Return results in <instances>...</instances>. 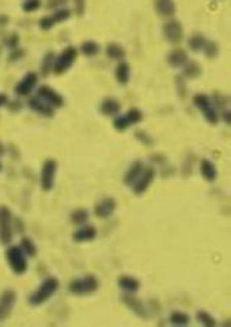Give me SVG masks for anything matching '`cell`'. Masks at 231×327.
I'll return each instance as SVG.
<instances>
[{"instance_id": "6da1fadb", "label": "cell", "mask_w": 231, "mask_h": 327, "mask_svg": "<svg viewBox=\"0 0 231 327\" xmlns=\"http://www.w3.org/2000/svg\"><path fill=\"white\" fill-rule=\"evenodd\" d=\"M100 287V282L94 274H86L69 283V291L75 296H90L94 295Z\"/></svg>"}, {"instance_id": "7a4b0ae2", "label": "cell", "mask_w": 231, "mask_h": 327, "mask_svg": "<svg viewBox=\"0 0 231 327\" xmlns=\"http://www.w3.org/2000/svg\"><path fill=\"white\" fill-rule=\"evenodd\" d=\"M59 286L60 284L57 279H54V277L46 279L45 282L39 286V289L29 296V305L33 306V307H38V306L46 303L50 297L56 295V291L59 290Z\"/></svg>"}, {"instance_id": "3957f363", "label": "cell", "mask_w": 231, "mask_h": 327, "mask_svg": "<svg viewBox=\"0 0 231 327\" xmlns=\"http://www.w3.org/2000/svg\"><path fill=\"white\" fill-rule=\"evenodd\" d=\"M6 260L13 273L16 274H24L29 269L27 256L24 254L20 246H10L6 250Z\"/></svg>"}, {"instance_id": "277c9868", "label": "cell", "mask_w": 231, "mask_h": 327, "mask_svg": "<svg viewBox=\"0 0 231 327\" xmlns=\"http://www.w3.org/2000/svg\"><path fill=\"white\" fill-rule=\"evenodd\" d=\"M76 59H77V49L73 47V46L66 47V49L54 59L53 73H54V75H63V73H66L69 69L75 64Z\"/></svg>"}, {"instance_id": "5b68a950", "label": "cell", "mask_w": 231, "mask_h": 327, "mask_svg": "<svg viewBox=\"0 0 231 327\" xmlns=\"http://www.w3.org/2000/svg\"><path fill=\"white\" fill-rule=\"evenodd\" d=\"M57 173V161L53 159L45 160L42 170H40V187L43 191H50L54 187Z\"/></svg>"}, {"instance_id": "8992f818", "label": "cell", "mask_w": 231, "mask_h": 327, "mask_svg": "<svg viewBox=\"0 0 231 327\" xmlns=\"http://www.w3.org/2000/svg\"><path fill=\"white\" fill-rule=\"evenodd\" d=\"M143 120V113L139 110V109H130L127 113L121 114V116H117L114 120H113V127L119 132H126L130 127H133L135 124H139V123Z\"/></svg>"}, {"instance_id": "52a82bcc", "label": "cell", "mask_w": 231, "mask_h": 327, "mask_svg": "<svg viewBox=\"0 0 231 327\" xmlns=\"http://www.w3.org/2000/svg\"><path fill=\"white\" fill-rule=\"evenodd\" d=\"M13 240L12 212L6 206H0V243L9 244Z\"/></svg>"}, {"instance_id": "ba28073f", "label": "cell", "mask_w": 231, "mask_h": 327, "mask_svg": "<svg viewBox=\"0 0 231 327\" xmlns=\"http://www.w3.org/2000/svg\"><path fill=\"white\" fill-rule=\"evenodd\" d=\"M194 105L197 106V109L202 112V114L204 116V119L210 123V124H217L218 123V114L214 105L210 102V99L206 94H197L194 96Z\"/></svg>"}, {"instance_id": "9c48e42d", "label": "cell", "mask_w": 231, "mask_h": 327, "mask_svg": "<svg viewBox=\"0 0 231 327\" xmlns=\"http://www.w3.org/2000/svg\"><path fill=\"white\" fill-rule=\"evenodd\" d=\"M156 177V170L153 168H144L143 173L139 176V179L136 180L130 187H131V191L135 196H143L146 191L149 190V187L151 186V183L154 180Z\"/></svg>"}, {"instance_id": "30bf717a", "label": "cell", "mask_w": 231, "mask_h": 327, "mask_svg": "<svg viewBox=\"0 0 231 327\" xmlns=\"http://www.w3.org/2000/svg\"><path fill=\"white\" fill-rule=\"evenodd\" d=\"M16 300H17V295L15 290L8 289L0 295V321L9 319V316L15 309Z\"/></svg>"}, {"instance_id": "8fae6325", "label": "cell", "mask_w": 231, "mask_h": 327, "mask_svg": "<svg viewBox=\"0 0 231 327\" xmlns=\"http://www.w3.org/2000/svg\"><path fill=\"white\" fill-rule=\"evenodd\" d=\"M163 35L166 40L172 45H177L183 40V35H184V29L181 26V23L179 20H169L164 24Z\"/></svg>"}, {"instance_id": "7c38bea8", "label": "cell", "mask_w": 231, "mask_h": 327, "mask_svg": "<svg viewBox=\"0 0 231 327\" xmlns=\"http://www.w3.org/2000/svg\"><path fill=\"white\" fill-rule=\"evenodd\" d=\"M38 97L45 100L47 105H50V106L54 107V109H60V107L64 106V97L56 90H53L52 87H49V86H42V87H39Z\"/></svg>"}, {"instance_id": "4fadbf2b", "label": "cell", "mask_w": 231, "mask_h": 327, "mask_svg": "<svg viewBox=\"0 0 231 327\" xmlns=\"http://www.w3.org/2000/svg\"><path fill=\"white\" fill-rule=\"evenodd\" d=\"M116 207H117V202L116 199L113 198H103L97 202V205L94 206V214H96L98 219H109L112 217L113 213L116 212Z\"/></svg>"}, {"instance_id": "5bb4252c", "label": "cell", "mask_w": 231, "mask_h": 327, "mask_svg": "<svg viewBox=\"0 0 231 327\" xmlns=\"http://www.w3.org/2000/svg\"><path fill=\"white\" fill-rule=\"evenodd\" d=\"M36 84H38V75L35 72H29L19 83L16 84V94L20 96V97H27V96H30V93L33 91V89L36 87Z\"/></svg>"}, {"instance_id": "9a60e30c", "label": "cell", "mask_w": 231, "mask_h": 327, "mask_svg": "<svg viewBox=\"0 0 231 327\" xmlns=\"http://www.w3.org/2000/svg\"><path fill=\"white\" fill-rule=\"evenodd\" d=\"M121 302H123V305L126 306V307H128L131 312L135 313L136 316H139V317H142V319H147V317H149V310H147L146 305L143 303L140 299L133 296L131 293H128L126 296L121 297Z\"/></svg>"}, {"instance_id": "2e32d148", "label": "cell", "mask_w": 231, "mask_h": 327, "mask_svg": "<svg viewBox=\"0 0 231 327\" xmlns=\"http://www.w3.org/2000/svg\"><path fill=\"white\" fill-rule=\"evenodd\" d=\"M73 240L76 243H87L93 242L97 237V228L94 226H80L73 232Z\"/></svg>"}, {"instance_id": "e0dca14e", "label": "cell", "mask_w": 231, "mask_h": 327, "mask_svg": "<svg viewBox=\"0 0 231 327\" xmlns=\"http://www.w3.org/2000/svg\"><path fill=\"white\" fill-rule=\"evenodd\" d=\"M100 113L105 114L107 117H113V116H117L121 110V105L117 99L114 97H106L102 100L100 106H98Z\"/></svg>"}, {"instance_id": "ac0fdd59", "label": "cell", "mask_w": 231, "mask_h": 327, "mask_svg": "<svg viewBox=\"0 0 231 327\" xmlns=\"http://www.w3.org/2000/svg\"><path fill=\"white\" fill-rule=\"evenodd\" d=\"M187 61H188V56L184 49L177 47V49H173L172 52L167 54V63H169V66L174 69L183 68Z\"/></svg>"}, {"instance_id": "d6986e66", "label": "cell", "mask_w": 231, "mask_h": 327, "mask_svg": "<svg viewBox=\"0 0 231 327\" xmlns=\"http://www.w3.org/2000/svg\"><path fill=\"white\" fill-rule=\"evenodd\" d=\"M29 106L31 110H35L36 113L42 114V116H45V117H53L54 116V107H52L50 105H47L45 100H42L40 97H33V99H30L29 102Z\"/></svg>"}, {"instance_id": "ffe728a7", "label": "cell", "mask_w": 231, "mask_h": 327, "mask_svg": "<svg viewBox=\"0 0 231 327\" xmlns=\"http://www.w3.org/2000/svg\"><path fill=\"white\" fill-rule=\"evenodd\" d=\"M143 170H144V165H143L142 161H133L131 165H130V168L127 169V172L124 173V177H123V182L126 186H131L133 183L139 179V176L142 175Z\"/></svg>"}, {"instance_id": "44dd1931", "label": "cell", "mask_w": 231, "mask_h": 327, "mask_svg": "<svg viewBox=\"0 0 231 327\" xmlns=\"http://www.w3.org/2000/svg\"><path fill=\"white\" fill-rule=\"evenodd\" d=\"M117 284H119V287L123 291L131 293V295L136 293V291H139V289H140V282L136 277H133V276H127V274L120 277L119 280H117Z\"/></svg>"}, {"instance_id": "7402d4cb", "label": "cell", "mask_w": 231, "mask_h": 327, "mask_svg": "<svg viewBox=\"0 0 231 327\" xmlns=\"http://www.w3.org/2000/svg\"><path fill=\"white\" fill-rule=\"evenodd\" d=\"M200 173H202L203 179L210 183L216 182L217 175H218V173H217L216 165H214L211 160L207 159L202 160V163H200Z\"/></svg>"}, {"instance_id": "603a6c76", "label": "cell", "mask_w": 231, "mask_h": 327, "mask_svg": "<svg viewBox=\"0 0 231 327\" xmlns=\"http://www.w3.org/2000/svg\"><path fill=\"white\" fill-rule=\"evenodd\" d=\"M130 75H131V68L127 61H120L117 68L114 69V77L121 86H126L130 82Z\"/></svg>"}, {"instance_id": "cb8c5ba5", "label": "cell", "mask_w": 231, "mask_h": 327, "mask_svg": "<svg viewBox=\"0 0 231 327\" xmlns=\"http://www.w3.org/2000/svg\"><path fill=\"white\" fill-rule=\"evenodd\" d=\"M156 12L163 17H170L176 13V3L174 0H154Z\"/></svg>"}, {"instance_id": "d4e9b609", "label": "cell", "mask_w": 231, "mask_h": 327, "mask_svg": "<svg viewBox=\"0 0 231 327\" xmlns=\"http://www.w3.org/2000/svg\"><path fill=\"white\" fill-rule=\"evenodd\" d=\"M106 54L109 59L116 61H123L126 59V50L120 43H109L106 47Z\"/></svg>"}, {"instance_id": "484cf974", "label": "cell", "mask_w": 231, "mask_h": 327, "mask_svg": "<svg viewBox=\"0 0 231 327\" xmlns=\"http://www.w3.org/2000/svg\"><path fill=\"white\" fill-rule=\"evenodd\" d=\"M90 219V213L87 209H76L72 212L70 214V223H73L76 226H83V224H86Z\"/></svg>"}, {"instance_id": "4316f807", "label": "cell", "mask_w": 231, "mask_h": 327, "mask_svg": "<svg viewBox=\"0 0 231 327\" xmlns=\"http://www.w3.org/2000/svg\"><path fill=\"white\" fill-rule=\"evenodd\" d=\"M80 52L86 57H96L97 54L100 53V45L94 40H86L80 46Z\"/></svg>"}, {"instance_id": "83f0119b", "label": "cell", "mask_w": 231, "mask_h": 327, "mask_svg": "<svg viewBox=\"0 0 231 327\" xmlns=\"http://www.w3.org/2000/svg\"><path fill=\"white\" fill-rule=\"evenodd\" d=\"M206 42H207V39H206L204 35H202V33H194L193 36L188 39V47L193 50L194 53H199V52H202L203 49H204Z\"/></svg>"}, {"instance_id": "f1b7e54d", "label": "cell", "mask_w": 231, "mask_h": 327, "mask_svg": "<svg viewBox=\"0 0 231 327\" xmlns=\"http://www.w3.org/2000/svg\"><path fill=\"white\" fill-rule=\"evenodd\" d=\"M183 75L188 79H197V77L202 75V66L194 60H188L183 66Z\"/></svg>"}, {"instance_id": "f546056e", "label": "cell", "mask_w": 231, "mask_h": 327, "mask_svg": "<svg viewBox=\"0 0 231 327\" xmlns=\"http://www.w3.org/2000/svg\"><path fill=\"white\" fill-rule=\"evenodd\" d=\"M190 321H191V317L184 312H179V310H176V312H173L170 314V323L174 324V326H188L190 324Z\"/></svg>"}, {"instance_id": "4dcf8cb0", "label": "cell", "mask_w": 231, "mask_h": 327, "mask_svg": "<svg viewBox=\"0 0 231 327\" xmlns=\"http://www.w3.org/2000/svg\"><path fill=\"white\" fill-rule=\"evenodd\" d=\"M195 317H197V321H199L202 326H206V327L217 326V320L214 319L209 312H206V310H199Z\"/></svg>"}, {"instance_id": "1f68e13d", "label": "cell", "mask_w": 231, "mask_h": 327, "mask_svg": "<svg viewBox=\"0 0 231 327\" xmlns=\"http://www.w3.org/2000/svg\"><path fill=\"white\" fill-rule=\"evenodd\" d=\"M203 50H204L206 57H209V59H214V57H217L218 53H220V46H218V43L214 42V40H207Z\"/></svg>"}, {"instance_id": "d6a6232c", "label": "cell", "mask_w": 231, "mask_h": 327, "mask_svg": "<svg viewBox=\"0 0 231 327\" xmlns=\"http://www.w3.org/2000/svg\"><path fill=\"white\" fill-rule=\"evenodd\" d=\"M20 247H22V250L24 251V254H26V256H29V257H35V256L38 254L36 246H35V243L30 240L29 237H23L22 243H20Z\"/></svg>"}, {"instance_id": "836d02e7", "label": "cell", "mask_w": 231, "mask_h": 327, "mask_svg": "<svg viewBox=\"0 0 231 327\" xmlns=\"http://www.w3.org/2000/svg\"><path fill=\"white\" fill-rule=\"evenodd\" d=\"M54 59H56V56H54L53 52H49V53L43 57V61H42V75L47 76V75L52 72L53 64H54Z\"/></svg>"}, {"instance_id": "e575fe53", "label": "cell", "mask_w": 231, "mask_h": 327, "mask_svg": "<svg viewBox=\"0 0 231 327\" xmlns=\"http://www.w3.org/2000/svg\"><path fill=\"white\" fill-rule=\"evenodd\" d=\"M42 6V0H23L22 9L23 12L26 13H31V12H36Z\"/></svg>"}, {"instance_id": "d590c367", "label": "cell", "mask_w": 231, "mask_h": 327, "mask_svg": "<svg viewBox=\"0 0 231 327\" xmlns=\"http://www.w3.org/2000/svg\"><path fill=\"white\" fill-rule=\"evenodd\" d=\"M52 17L53 20L56 22V24H57V23L66 22L69 17H70V10H69V9H57L52 15Z\"/></svg>"}, {"instance_id": "8d00e7d4", "label": "cell", "mask_w": 231, "mask_h": 327, "mask_svg": "<svg viewBox=\"0 0 231 327\" xmlns=\"http://www.w3.org/2000/svg\"><path fill=\"white\" fill-rule=\"evenodd\" d=\"M6 46H8L9 49H12V50H15V49L19 47V36H17V33H13V35H10L6 39Z\"/></svg>"}, {"instance_id": "74e56055", "label": "cell", "mask_w": 231, "mask_h": 327, "mask_svg": "<svg viewBox=\"0 0 231 327\" xmlns=\"http://www.w3.org/2000/svg\"><path fill=\"white\" fill-rule=\"evenodd\" d=\"M136 137H137L140 142H143L146 146H153V143H154V142L151 140V137L146 135V132H137V133H136Z\"/></svg>"}, {"instance_id": "f35d334b", "label": "cell", "mask_w": 231, "mask_h": 327, "mask_svg": "<svg viewBox=\"0 0 231 327\" xmlns=\"http://www.w3.org/2000/svg\"><path fill=\"white\" fill-rule=\"evenodd\" d=\"M75 10L79 16L84 15V10H86V0H75Z\"/></svg>"}, {"instance_id": "ab89813d", "label": "cell", "mask_w": 231, "mask_h": 327, "mask_svg": "<svg viewBox=\"0 0 231 327\" xmlns=\"http://www.w3.org/2000/svg\"><path fill=\"white\" fill-rule=\"evenodd\" d=\"M8 103V96L5 93H0V107L5 106Z\"/></svg>"}, {"instance_id": "60d3db41", "label": "cell", "mask_w": 231, "mask_h": 327, "mask_svg": "<svg viewBox=\"0 0 231 327\" xmlns=\"http://www.w3.org/2000/svg\"><path fill=\"white\" fill-rule=\"evenodd\" d=\"M9 23V17L6 15H0V26H6Z\"/></svg>"}, {"instance_id": "b9f144b4", "label": "cell", "mask_w": 231, "mask_h": 327, "mask_svg": "<svg viewBox=\"0 0 231 327\" xmlns=\"http://www.w3.org/2000/svg\"><path fill=\"white\" fill-rule=\"evenodd\" d=\"M3 154H5V147L0 143V156H3Z\"/></svg>"}, {"instance_id": "7bdbcfd3", "label": "cell", "mask_w": 231, "mask_h": 327, "mask_svg": "<svg viewBox=\"0 0 231 327\" xmlns=\"http://www.w3.org/2000/svg\"><path fill=\"white\" fill-rule=\"evenodd\" d=\"M0 169H2V165H0Z\"/></svg>"}]
</instances>
